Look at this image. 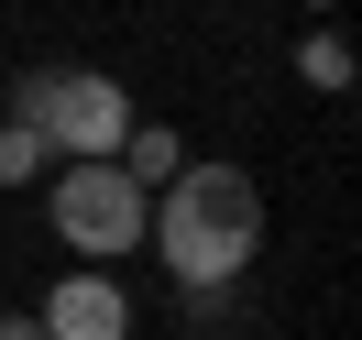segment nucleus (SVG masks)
I'll use <instances>...</instances> for the list:
<instances>
[{
    "label": "nucleus",
    "mask_w": 362,
    "mask_h": 340,
    "mask_svg": "<svg viewBox=\"0 0 362 340\" xmlns=\"http://www.w3.org/2000/svg\"><path fill=\"white\" fill-rule=\"evenodd\" d=\"M143 242L165 252V274H176L187 296H220V286H242V264L264 252V187L242 176V165H220V154H187L176 176L154 187V220H143Z\"/></svg>",
    "instance_id": "f257e3e1"
},
{
    "label": "nucleus",
    "mask_w": 362,
    "mask_h": 340,
    "mask_svg": "<svg viewBox=\"0 0 362 340\" xmlns=\"http://www.w3.org/2000/svg\"><path fill=\"white\" fill-rule=\"evenodd\" d=\"M11 121H33L55 165H110L121 132H132V88L99 77V66H33L11 88Z\"/></svg>",
    "instance_id": "f03ea898"
},
{
    "label": "nucleus",
    "mask_w": 362,
    "mask_h": 340,
    "mask_svg": "<svg viewBox=\"0 0 362 340\" xmlns=\"http://www.w3.org/2000/svg\"><path fill=\"white\" fill-rule=\"evenodd\" d=\"M45 220H55V242H66L77 264H121V252H143L154 187H132L121 165H66V176L45 187Z\"/></svg>",
    "instance_id": "7ed1b4c3"
},
{
    "label": "nucleus",
    "mask_w": 362,
    "mask_h": 340,
    "mask_svg": "<svg viewBox=\"0 0 362 340\" xmlns=\"http://www.w3.org/2000/svg\"><path fill=\"white\" fill-rule=\"evenodd\" d=\"M33 329H45V340H132V296H121L110 264H77V274H55V286H45Z\"/></svg>",
    "instance_id": "20e7f679"
},
{
    "label": "nucleus",
    "mask_w": 362,
    "mask_h": 340,
    "mask_svg": "<svg viewBox=\"0 0 362 340\" xmlns=\"http://www.w3.org/2000/svg\"><path fill=\"white\" fill-rule=\"evenodd\" d=\"M121 176H132V187H165V176H176V165H187V143L176 132H165V121H132V132H121Z\"/></svg>",
    "instance_id": "39448f33"
},
{
    "label": "nucleus",
    "mask_w": 362,
    "mask_h": 340,
    "mask_svg": "<svg viewBox=\"0 0 362 340\" xmlns=\"http://www.w3.org/2000/svg\"><path fill=\"white\" fill-rule=\"evenodd\" d=\"M45 132H33V121H0V187H33V176H45Z\"/></svg>",
    "instance_id": "423d86ee"
},
{
    "label": "nucleus",
    "mask_w": 362,
    "mask_h": 340,
    "mask_svg": "<svg viewBox=\"0 0 362 340\" xmlns=\"http://www.w3.org/2000/svg\"><path fill=\"white\" fill-rule=\"evenodd\" d=\"M296 77H308V88H351V45H340V33H308V45H296Z\"/></svg>",
    "instance_id": "0eeeda50"
},
{
    "label": "nucleus",
    "mask_w": 362,
    "mask_h": 340,
    "mask_svg": "<svg viewBox=\"0 0 362 340\" xmlns=\"http://www.w3.org/2000/svg\"><path fill=\"white\" fill-rule=\"evenodd\" d=\"M0 340H45V329H33V318H0Z\"/></svg>",
    "instance_id": "6e6552de"
}]
</instances>
